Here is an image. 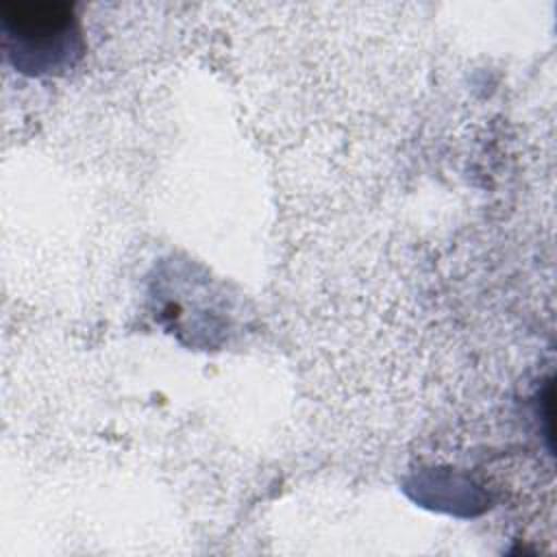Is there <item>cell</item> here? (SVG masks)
<instances>
[{
	"mask_svg": "<svg viewBox=\"0 0 557 557\" xmlns=\"http://www.w3.org/2000/svg\"><path fill=\"white\" fill-rule=\"evenodd\" d=\"M2 15L7 48L20 70L54 72L81 54L76 20L65 4L15 2L4 4Z\"/></svg>",
	"mask_w": 557,
	"mask_h": 557,
	"instance_id": "6da1fadb",
	"label": "cell"
}]
</instances>
